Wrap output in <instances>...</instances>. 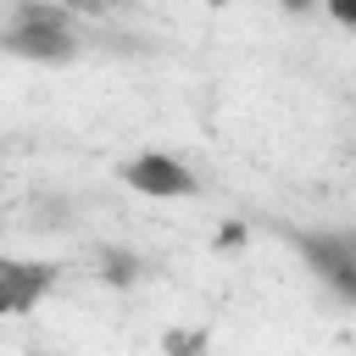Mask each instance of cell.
<instances>
[{"instance_id":"cell-1","label":"cell","mask_w":356,"mask_h":356,"mask_svg":"<svg viewBox=\"0 0 356 356\" xmlns=\"http://www.w3.org/2000/svg\"><path fill=\"white\" fill-rule=\"evenodd\" d=\"M0 50L28 56V61H67L72 56V33H67V6L61 0H28L17 6V22L0 33Z\"/></svg>"},{"instance_id":"cell-2","label":"cell","mask_w":356,"mask_h":356,"mask_svg":"<svg viewBox=\"0 0 356 356\" xmlns=\"http://www.w3.org/2000/svg\"><path fill=\"white\" fill-rule=\"evenodd\" d=\"M56 284V261H17V256H0V317H17V312H33Z\"/></svg>"},{"instance_id":"cell-3","label":"cell","mask_w":356,"mask_h":356,"mask_svg":"<svg viewBox=\"0 0 356 356\" xmlns=\"http://www.w3.org/2000/svg\"><path fill=\"white\" fill-rule=\"evenodd\" d=\"M122 178H128L139 195H156V200L195 195V178H189V167H184V161H172V156H134V161L122 167Z\"/></svg>"},{"instance_id":"cell-4","label":"cell","mask_w":356,"mask_h":356,"mask_svg":"<svg viewBox=\"0 0 356 356\" xmlns=\"http://www.w3.org/2000/svg\"><path fill=\"white\" fill-rule=\"evenodd\" d=\"M295 245H300V256L312 261V273L328 284L339 267H350L356 261V239L350 234H295Z\"/></svg>"},{"instance_id":"cell-5","label":"cell","mask_w":356,"mask_h":356,"mask_svg":"<svg viewBox=\"0 0 356 356\" xmlns=\"http://www.w3.org/2000/svg\"><path fill=\"white\" fill-rule=\"evenodd\" d=\"M100 261H106V267H100L106 284H134V278H139V256H128V250H106Z\"/></svg>"},{"instance_id":"cell-6","label":"cell","mask_w":356,"mask_h":356,"mask_svg":"<svg viewBox=\"0 0 356 356\" xmlns=\"http://www.w3.org/2000/svg\"><path fill=\"white\" fill-rule=\"evenodd\" d=\"M167 350L172 356H206V339L200 334H167Z\"/></svg>"},{"instance_id":"cell-7","label":"cell","mask_w":356,"mask_h":356,"mask_svg":"<svg viewBox=\"0 0 356 356\" xmlns=\"http://www.w3.org/2000/svg\"><path fill=\"white\" fill-rule=\"evenodd\" d=\"M67 11H89V17H106V11H117V0H61Z\"/></svg>"},{"instance_id":"cell-8","label":"cell","mask_w":356,"mask_h":356,"mask_svg":"<svg viewBox=\"0 0 356 356\" xmlns=\"http://www.w3.org/2000/svg\"><path fill=\"white\" fill-rule=\"evenodd\" d=\"M323 6H328V17H334V22L356 28V0H323Z\"/></svg>"},{"instance_id":"cell-9","label":"cell","mask_w":356,"mask_h":356,"mask_svg":"<svg viewBox=\"0 0 356 356\" xmlns=\"http://www.w3.org/2000/svg\"><path fill=\"white\" fill-rule=\"evenodd\" d=\"M239 239H245V228H239V222H228V228L217 234V245H239Z\"/></svg>"},{"instance_id":"cell-10","label":"cell","mask_w":356,"mask_h":356,"mask_svg":"<svg viewBox=\"0 0 356 356\" xmlns=\"http://www.w3.org/2000/svg\"><path fill=\"white\" fill-rule=\"evenodd\" d=\"M284 11H312V6H323V0H278Z\"/></svg>"},{"instance_id":"cell-11","label":"cell","mask_w":356,"mask_h":356,"mask_svg":"<svg viewBox=\"0 0 356 356\" xmlns=\"http://www.w3.org/2000/svg\"><path fill=\"white\" fill-rule=\"evenodd\" d=\"M206 6H228V0H206Z\"/></svg>"}]
</instances>
